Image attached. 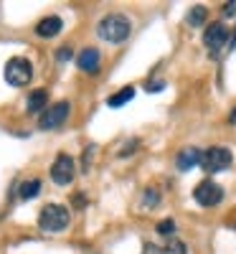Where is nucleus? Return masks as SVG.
<instances>
[{"label":"nucleus","mask_w":236,"mask_h":254,"mask_svg":"<svg viewBox=\"0 0 236 254\" xmlns=\"http://www.w3.org/2000/svg\"><path fill=\"white\" fill-rule=\"evenodd\" d=\"M61 28H63V23H61L59 15H46V18H41L36 23V33L41 38H54V36L61 33Z\"/></svg>","instance_id":"obj_10"},{"label":"nucleus","mask_w":236,"mask_h":254,"mask_svg":"<svg viewBox=\"0 0 236 254\" xmlns=\"http://www.w3.org/2000/svg\"><path fill=\"white\" fill-rule=\"evenodd\" d=\"M234 231H236V224H234Z\"/></svg>","instance_id":"obj_25"},{"label":"nucleus","mask_w":236,"mask_h":254,"mask_svg":"<svg viewBox=\"0 0 236 254\" xmlns=\"http://www.w3.org/2000/svg\"><path fill=\"white\" fill-rule=\"evenodd\" d=\"M201 163V150L198 147H183V150L178 153V158H176V168L180 173H188L193 165H198Z\"/></svg>","instance_id":"obj_11"},{"label":"nucleus","mask_w":236,"mask_h":254,"mask_svg":"<svg viewBox=\"0 0 236 254\" xmlns=\"http://www.w3.org/2000/svg\"><path fill=\"white\" fill-rule=\"evenodd\" d=\"M5 81L10 87H26V84L33 79V64L23 56H13L8 64H5V71H3Z\"/></svg>","instance_id":"obj_4"},{"label":"nucleus","mask_w":236,"mask_h":254,"mask_svg":"<svg viewBox=\"0 0 236 254\" xmlns=\"http://www.w3.org/2000/svg\"><path fill=\"white\" fill-rule=\"evenodd\" d=\"M163 254H188V252H185V244H183L180 239H170V242L165 244Z\"/></svg>","instance_id":"obj_17"},{"label":"nucleus","mask_w":236,"mask_h":254,"mask_svg":"<svg viewBox=\"0 0 236 254\" xmlns=\"http://www.w3.org/2000/svg\"><path fill=\"white\" fill-rule=\"evenodd\" d=\"M160 203V193L155 188H145V193H142V206L145 208H155Z\"/></svg>","instance_id":"obj_16"},{"label":"nucleus","mask_w":236,"mask_h":254,"mask_svg":"<svg viewBox=\"0 0 236 254\" xmlns=\"http://www.w3.org/2000/svg\"><path fill=\"white\" fill-rule=\"evenodd\" d=\"M137 145H140V140H130V142H127V145L122 147V150H119V155H122V158H127V155H132Z\"/></svg>","instance_id":"obj_19"},{"label":"nucleus","mask_w":236,"mask_h":254,"mask_svg":"<svg viewBox=\"0 0 236 254\" xmlns=\"http://www.w3.org/2000/svg\"><path fill=\"white\" fill-rule=\"evenodd\" d=\"M142 254H163V249H158L155 244H145V252Z\"/></svg>","instance_id":"obj_22"},{"label":"nucleus","mask_w":236,"mask_h":254,"mask_svg":"<svg viewBox=\"0 0 236 254\" xmlns=\"http://www.w3.org/2000/svg\"><path fill=\"white\" fill-rule=\"evenodd\" d=\"M74 176H76V163H74V158L66 155V153L56 155V160H54V165H51V181H54L56 186H69V183L74 181Z\"/></svg>","instance_id":"obj_7"},{"label":"nucleus","mask_w":236,"mask_h":254,"mask_svg":"<svg viewBox=\"0 0 236 254\" xmlns=\"http://www.w3.org/2000/svg\"><path fill=\"white\" fill-rule=\"evenodd\" d=\"M206 18H208V10H206L203 5H193V8L188 10V15H185V23H188L190 28H201V26L206 23Z\"/></svg>","instance_id":"obj_15"},{"label":"nucleus","mask_w":236,"mask_h":254,"mask_svg":"<svg viewBox=\"0 0 236 254\" xmlns=\"http://www.w3.org/2000/svg\"><path fill=\"white\" fill-rule=\"evenodd\" d=\"M41 193V181L38 178H31V181H23L18 186V196L23 198V201H31Z\"/></svg>","instance_id":"obj_14"},{"label":"nucleus","mask_w":236,"mask_h":254,"mask_svg":"<svg viewBox=\"0 0 236 254\" xmlns=\"http://www.w3.org/2000/svg\"><path fill=\"white\" fill-rule=\"evenodd\" d=\"M132 97H135V87H124V89L115 92L112 97H107V107L119 110V107H124L127 102H132Z\"/></svg>","instance_id":"obj_13"},{"label":"nucleus","mask_w":236,"mask_h":254,"mask_svg":"<svg viewBox=\"0 0 236 254\" xmlns=\"http://www.w3.org/2000/svg\"><path fill=\"white\" fill-rule=\"evenodd\" d=\"M231 163H234V155H231L229 147L213 145V147H208V150L201 153V163L198 165L203 168L206 173H221V171H229Z\"/></svg>","instance_id":"obj_3"},{"label":"nucleus","mask_w":236,"mask_h":254,"mask_svg":"<svg viewBox=\"0 0 236 254\" xmlns=\"http://www.w3.org/2000/svg\"><path fill=\"white\" fill-rule=\"evenodd\" d=\"M69 56H71V49H69V46H63L61 51H56V59H59V61H66Z\"/></svg>","instance_id":"obj_21"},{"label":"nucleus","mask_w":236,"mask_h":254,"mask_svg":"<svg viewBox=\"0 0 236 254\" xmlns=\"http://www.w3.org/2000/svg\"><path fill=\"white\" fill-rule=\"evenodd\" d=\"M71 224V214L66 206H59V203H46L38 214V229L46 231V234H59Z\"/></svg>","instance_id":"obj_2"},{"label":"nucleus","mask_w":236,"mask_h":254,"mask_svg":"<svg viewBox=\"0 0 236 254\" xmlns=\"http://www.w3.org/2000/svg\"><path fill=\"white\" fill-rule=\"evenodd\" d=\"M203 44H206L211 59H219L221 51H224L226 44H229V28L221 23V20H216V23L206 26V31H203Z\"/></svg>","instance_id":"obj_5"},{"label":"nucleus","mask_w":236,"mask_h":254,"mask_svg":"<svg viewBox=\"0 0 236 254\" xmlns=\"http://www.w3.org/2000/svg\"><path fill=\"white\" fill-rule=\"evenodd\" d=\"M69 110H71V104L63 99V102H56L54 107H49V110H44L41 112V117H38V130H59V127L66 122V117H69Z\"/></svg>","instance_id":"obj_6"},{"label":"nucleus","mask_w":236,"mask_h":254,"mask_svg":"<svg viewBox=\"0 0 236 254\" xmlns=\"http://www.w3.org/2000/svg\"><path fill=\"white\" fill-rule=\"evenodd\" d=\"M97 33H99V38L110 41V44H122V41L130 38L132 23H130V18L122 15V13H110V15H104L99 20Z\"/></svg>","instance_id":"obj_1"},{"label":"nucleus","mask_w":236,"mask_h":254,"mask_svg":"<svg viewBox=\"0 0 236 254\" xmlns=\"http://www.w3.org/2000/svg\"><path fill=\"white\" fill-rule=\"evenodd\" d=\"M46 102H49V89H33L28 94V102H26V110L31 115H38L46 110Z\"/></svg>","instance_id":"obj_12"},{"label":"nucleus","mask_w":236,"mask_h":254,"mask_svg":"<svg viewBox=\"0 0 236 254\" xmlns=\"http://www.w3.org/2000/svg\"><path fill=\"white\" fill-rule=\"evenodd\" d=\"M224 15H236V3H226L224 5Z\"/></svg>","instance_id":"obj_23"},{"label":"nucleus","mask_w":236,"mask_h":254,"mask_svg":"<svg viewBox=\"0 0 236 254\" xmlns=\"http://www.w3.org/2000/svg\"><path fill=\"white\" fill-rule=\"evenodd\" d=\"M163 87H165V81H150L147 92H163Z\"/></svg>","instance_id":"obj_20"},{"label":"nucleus","mask_w":236,"mask_h":254,"mask_svg":"<svg viewBox=\"0 0 236 254\" xmlns=\"http://www.w3.org/2000/svg\"><path fill=\"white\" fill-rule=\"evenodd\" d=\"M229 122H236V107H234V112L229 115Z\"/></svg>","instance_id":"obj_24"},{"label":"nucleus","mask_w":236,"mask_h":254,"mask_svg":"<svg viewBox=\"0 0 236 254\" xmlns=\"http://www.w3.org/2000/svg\"><path fill=\"white\" fill-rule=\"evenodd\" d=\"M158 234L173 237V234H176V221H173V219H163V221L158 224Z\"/></svg>","instance_id":"obj_18"},{"label":"nucleus","mask_w":236,"mask_h":254,"mask_svg":"<svg viewBox=\"0 0 236 254\" xmlns=\"http://www.w3.org/2000/svg\"><path fill=\"white\" fill-rule=\"evenodd\" d=\"M76 66L84 71V74H97L99 71V51L97 49H84V51H79V56H76Z\"/></svg>","instance_id":"obj_9"},{"label":"nucleus","mask_w":236,"mask_h":254,"mask_svg":"<svg viewBox=\"0 0 236 254\" xmlns=\"http://www.w3.org/2000/svg\"><path fill=\"white\" fill-rule=\"evenodd\" d=\"M193 198H196V203L211 208V206H219L224 201V188L219 183H213V181H201L196 186V190H193Z\"/></svg>","instance_id":"obj_8"}]
</instances>
